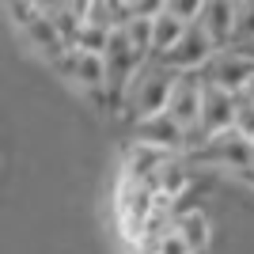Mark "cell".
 <instances>
[{"instance_id": "1", "label": "cell", "mask_w": 254, "mask_h": 254, "mask_svg": "<svg viewBox=\"0 0 254 254\" xmlns=\"http://www.w3.org/2000/svg\"><path fill=\"white\" fill-rule=\"evenodd\" d=\"M179 68H171L167 61H144V68L137 72V80L129 84L126 95V114L133 122L152 114H163L171 106V95H175V84H179Z\"/></svg>"}, {"instance_id": "2", "label": "cell", "mask_w": 254, "mask_h": 254, "mask_svg": "<svg viewBox=\"0 0 254 254\" xmlns=\"http://www.w3.org/2000/svg\"><path fill=\"white\" fill-rule=\"evenodd\" d=\"M144 53L129 42L126 31H114L110 34V46L103 53V64H106V99L110 106H126V95H129V84L137 80V72L144 68Z\"/></svg>"}, {"instance_id": "3", "label": "cell", "mask_w": 254, "mask_h": 254, "mask_svg": "<svg viewBox=\"0 0 254 254\" xmlns=\"http://www.w3.org/2000/svg\"><path fill=\"white\" fill-rule=\"evenodd\" d=\"M190 163H212V167H224L232 175H239V179L254 182V140L243 137L239 129H228L220 137H212L209 148L197 152Z\"/></svg>"}, {"instance_id": "4", "label": "cell", "mask_w": 254, "mask_h": 254, "mask_svg": "<svg viewBox=\"0 0 254 254\" xmlns=\"http://www.w3.org/2000/svg\"><path fill=\"white\" fill-rule=\"evenodd\" d=\"M205 84H216V87H228L235 95H243L247 84L254 80V57L239 53L235 46H224V50L212 53V61L201 68Z\"/></svg>"}, {"instance_id": "5", "label": "cell", "mask_w": 254, "mask_h": 254, "mask_svg": "<svg viewBox=\"0 0 254 254\" xmlns=\"http://www.w3.org/2000/svg\"><path fill=\"white\" fill-rule=\"evenodd\" d=\"M57 68H61L68 80H76L99 106H110V99H106V64H103L99 53H84V50H76V46H72V50L57 61Z\"/></svg>"}, {"instance_id": "6", "label": "cell", "mask_w": 254, "mask_h": 254, "mask_svg": "<svg viewBox=\"0 0 254 254\" xmlns=\"http://www.w3.org/2000/svg\"><path fill=\"white\" fill-rule=\"evenodd\" d=\"M216 50H220V46L212 42V34L193 19L190 27H186V34L179 38V46H175L163 61H167L171 68H179V72H201L205 64L212 61V53H216Z\"/></svg>"}, {"instance_id": "7", "label": "cell", "mask_w": 254, "mask_h": 254, "mask_svg": "<svg viewBox=\"0 0 254 254\" xmlns=\"http://www.w3.org/2000/svg\"><path fill=\"white\" fill-rule=\"evenodd\" d=\"M133 137L144 140V144H152V148L175 152V156H182V148H186V126H179L167 110H163V114H152V118L133 122Z\"/></svg>"}, {"instance_id": "8", "label": "cell", "mask_w": 254, "mask_h": 254, "mask_svg": "<svg viewBox=\"0 0 254 254\" xmlns=\"http://www.w3.org/2000/svg\"><path fill=\"white\" fill-rule=\"evenodd\" d=\"M201 103H205V76L201 72H182L179 84H175V95H171L167 114L179 122V126H197L201 122Z\"/></svg>"}, {"instance_id": "9", "label": "cell", "mask_w": 254, "mask_h": 254, "mask_svg": "<svg viewBox=\"0 0 254 254\" xmlns=\"http://www.w3.org/2000/svg\"><path fill=\"white\" fill-rule=\"evenodd\" d=\"M171 156H175V152H163V148L144 144V140H133L129 152H126V163H122V175L144 182V186H152V190L159 193V167H163Z\"/></svg>"}, {"instance_id": "10", "label": "cell", "mask_w": 254, "mask_h": 254, "mask_svg": "<svg viewBox=\"0 0 254 254\" xmlns=\"http://www.w3.org/2000/svg\"><path fill=\"white\" fill-rule=\"evenodd\" d=\"M235 110H239V95L228 87L205 84V103H201V126L212 137H220L228 129H235Z\"/></svg>"}, {"instance_id": "11", "label": "cell", "mask_w": 254, "mask_h": 254, "mask_svg": "<svg viewBox=\"0 0 254 254\" xmlns=\"http://www.w3.org/2000/svg\"><path fill=\"white\" fill-rule=\"evenodd\" d=\"M235 15H239V4H235V0H205L197 23L212 34V42L224 50V46H232V38H235Z\"/></svg>"}, {"instance_id": "12", "label": "cell", "mask_w": 254, "mask_h": 254, "mask_svg": "<svg viewBox=\"0 0 254 254\" xmlns=\"http://www.w3.org/2000/svg\"><path fill=\"white\" fill-rule=\"evenodd\" d=\"M186 27H190V23L182 19V15H175V11H167V8L159 11V15H152V61H163V57L179 46Z\"/></svg>"}, {"instance_id": "13", "label": "cell", "mask_w": 254, "mask_h": 254, "mask_svg": "<svg viewBox=\"0 0 254 254\" xmlns=\"http://www.w3.org/2000/svg\"><path fill=\"white\" fill-rule=\"evenodd\" d=\"M175 228H179V235L190 243L193 254H205V251H209V243H212V220L205 216L201 209H179Z\"/></svg>"}, {"instance_id": "14", "label": "cell", "mask_w": 254, "mask_h": 254, "mask_svg": "<svg viewBox=\"0 0 254 254\" xmlns=\"http://www.w3.org/2000/svg\"><path fill=\"white\" fill-rule=\"evenodd\" d=\"M190 159L186 156H171L163 167H159V193H171V197H182V190L190 186V171H186Z\"/></svg>"}, {"instance_id": "15", "label": "cell", "mask_w": 254, "mask_h": 254, "mask_svg": "<svg viewBox=\"0 0 254 254\" xmlns=\"http://www.w3.org/2000/svg\"><path fill=\"white\" fill-rule=\"evenodd\" d=\"M122 31H126L129 42H133V46H137V50L152 61V15H133Z\"/></svg>"}, {"instance_id": "16", "label": "cell", "mask_w": 254, "mask_h": 254, "mask_svg": "<svg viewBox=\"0 0 254 254\" xmlns=\"http://www.w3.org/2000/svg\"><path fill=\"white\" fill-rule=\"evenodd\" d=\"M235 129L243 133V137L254 140V103L247 95H239V110H235Z\"/></svg>"}, {"instance_id": "17", "label": "cell", "mask_w": 254, "mask_h": 254, "mask_svg": "<svg viewBox=\"0 0 254 254\" xmlns=\"http://www.w3.org/2000/svg\"><path fill=\"white\" fill-rule=\"evenodd\" d=\"M156 251H159V254H193V251H190V243H186V239L179 235V228H171L167 235H159Z\"/></svg>"}, {"instance_id": "18", "label": "cell", "mask_w": 254, "mask_h": 254, "mask_svg": "<svg viewBox=\"0 0 254 254\" xmlns=\"http://www.w3.org/2000/svg\"><path fill=\"white\" fill-rule=\"evenodd\" d=\"M205 0H167V11H175V15H182L186 23H193L197 15H201Z\"/></svg>"}, {"instance_id": "19", "label": "cell", "mask_w": 254, "mask_h": 254, "mask_svg": "<svg viewBox=\"0 0 254 254\" xmlns=\"http://www.w3.org/2000/svg\"><path fill=\"white\" fill-rule=\"evenodd\" d=\"M31 4H34L38 11H42V15H53V11H61L64 4H68V0H31Z\"/></svg>"}, {"instance_id": "20", "label": "cell", "mask_w": 254, "mask_h": 254, "mask_svg": "<svg viewBox=\"0 0 254 254\" xmlns=\"http://www.w3.org/2000/svg\"><path fill=\"white\" fill-rule=\"evenodd\" d=\"M129 254H159L152 243H137V247H129Z\"/></svg>"}, {"instance_id": "21", "label": "cell", "mask_w": 254, "mask_h": 254, "mask_svg": "<svg viewBox=\"0 0 254 254\" xmlns=\"http://www.w3.org/2000/svg\"><path fill=\"white\" fill-rule=\"evenodd\" d=\"M243 95H247V99H251V103H254V80H251V84H247V91H243Z\"/></svg>"}, {"instance_id": "22", "label": "cell", "mask_w": 254, "mask_h": 254, "mask_svg": "<svg viewBox=\"0 0 254 254\" xmlns=\"http://www.w3.org/2000/svg\"><path fill=\"white\" fill-rule=\"evenodd\" d=\"M133 4H137V0H133Z\"/></svg>"}, {"instance_id": "23", "label": "cell", "mask_w": 254, "mask_h": 254, "mask_svg": "<svg viewBox=\"0 0 254 254\" xmlns=\"http://www.w3.org/2000/svg\"><path fill=\"white\" fill-rule=\"evenodd\" d=\"M235 4H239V0H235Z\"/></svg>"}]
</instances>
